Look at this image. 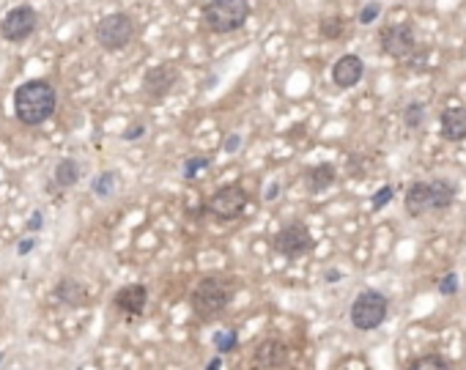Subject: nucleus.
Here are the masks:
<instances>
[{"instance_id": "1", "label": "nucleus", "mask_w": 466, "mask_h": 370, "mask_svg": "<svg viewBox=\"0 0 466 370\" xmlns=\"http://www.w3.org/2000/svg\"><path fill=\"white\" fill-rule=\"evenodd\" d=\"M58 107V93L47 80H28L14 91V113L25 127H39L52 118Z\"/></svg>"}, {"instance_id": "2", "label": "nucleus", "mask_w": 466, "mask_h": 370, "mask_svg": "<svg viewBox=\"0 0 466 370\" xmlns=\"http://www.w3.org/2000/svg\"><path fill=\"white\" fill-rule=\"evenodd\" d=\"M456 200V186L447 179H433V182H415L406 189V211L409 217H425L433 211L450 209Z\"/></svg>"}, {"instance_id": "3", "label": "nucleus", "mask_w": 466, "mask_h": 370, "mask_svg": "<svg viewBox=\"0 0 466 370\" xmlns=\"http://www.w3.org/2000/svg\"><path fill=\"white\" fill-rule=\"evenodd\" d=\"M231 299H233V288L228 280L203 278L195 285V291L189 296V305H192L195 316H200L203 321H211V319H217V316L225 313V307L231 305Z\"/></svg>"}, {"instance_id": "4", "label": "nucleus", "mask_w": 466, "mask_h": 370, "mask_svg": "<svg viewBox=\"0 0 466 370\" xmlns=\"http://www.w3.org/2000/svg\"><path fill=\"white\" fill-rule=\"evenodd\" d=\"M250 17V0H209L203 6V22L211 33H236Z\"/></svg>"}, {"instance_id": "5", "label": "nucleus", "mask_w": 466, "mask_h": 370, "mask_svg": "<svg viewBox=\"0 0 466 370\" xmlns=\"http://www.w3.org/2000/svg\"><path fill=\"white\" fill-rule=\"evenodd\" d=\"M387 313H389V299L381 291L368 288L354 299V305L348 310V321L360 332H373L387 321Z\"/></svg>"}, {"instance_id": "6", "label": "nucleus", "mask_w": 466, "mask_h": 370, "mask_svg": "<svg viewBox=\"0 0 466 370\" xmlns=\"http://www.w3.org/2000/svg\"><path fill=\"white\" fill-rule=\"evenodd\" d=\"M272 247H275V252H280L282 258L296 261V258L307 255V252L316 247V241H313V233H310V228H307L305 223H288V225H282V228L275 233Z\"/></svg>"}, {"instance_id": "7", "label": "nucleus", "mask_w": 466, "mask_h": 370, "mask_svg": "<svg viewBox=\"0 0 466 370\" xmlns=\"http://www.w3.org/2000/svg\"><path fill=\"white\" fill-rule=\"evenodd\" d=\"M132 39H135V22H132V17L124 14V11L107 14V17L96 25V42L104 47V49H110V52L124 49Z\"/></svg>"}, {"instance_id": "8", "label": "nucleus", "mask_w": 466, "mask_h": 370, "mask_svg": "<svg viewBox=\"0 0 466 370\" xmlns=\"http://www.w3.org/2000/svg\"><path fill=\"white\" fill-rule=\"evenodd\" d=\"M247 203H250V195H247V189H244V186L225 184V186H220V189L209 198L206 209H209V214H214L217 220L231 223V220H239V217L244 214Z\"/></svg>"}, {"instance_id": "9", "label": "nucleus", "mask_w": 466, "mask_h": 370, "mask_svg": "<svg viewBox=\"0 0 466 370\" xmlns=\"http://www.w3.org/2000/svg\"><path fill=\"white\" fill-rule=\"evenodd\" d=\"M36 25H39V14L33 6H14L11 11H6L0 22V33L6 42H25L36 33Z\"/></svg>"}, {"instance_id": "10", "label": "nucleus", "mask_w": 466, "mask_h": 370, "mask_svg": "<svg viewBox=\"0 0 466 370\" xmlns=\"http://www.w3.org/2000/svg\"><path fill=\"white\" fill-rule=\"evenodd\" d=\"M381 49L395 61L412 58L417 49V36H415L412 22H398V25L381 28Z\"/></svg>"}, {"instance_id": "11", "label": "nucleus", "mask_w": 466, "mask_h": 370, "mask_svg": "<svg viewBox=\"0 0 466 370\" xmlns=\"http://www.w3.org/2000/svg\"><path fill=\"white\" fill-rule=\"evenodd\" d=\"M362 77H365V63H362V58L354 55V52L340 55L337 63L332 66V83H335L337 88H354V86H360Z\"/></svg>"}, {"instance_id": "12", "label": "nucleus", "mask_w": 466, "mask_h": 370, "mask_svg": "<svg viewBox=\"0 0 466 370\" xmlns=\"http://www.w3.org/2000/svg\"><path fill=\"white\" fill-rule=\"evenodd\" d=\"M179 83V69L173 63H159L154 69H148L143 86H145V93L154 96V99H162L173 91V86Z\"/></svg>"}, {"instance_id": "13", "label": "nucleus", "mask_w": 466, "mask_h": 370, "mask_svg": "<svg viewBox=\"0 0 466 370\" xmlns=\"http://www.w3.org/2000/svg\"><path fill=\"white\" fill-rule=\"evenodd\" d=\"M288 362V346L282 340H261L252 351V368H282Z\"/></svg>"}, {"instance_id": "14", "label": "nucleus", "mask_w": 466, "mask_h": 370, "mask_svg": "<svg viewBox=\"0 0 466 370\" xmlns=\"http://www.w3.org/2000/svg\"><path fill=\"white\" fill-rule=\"evenodd\" d=\"M113 305H115L121 313H127V316H140V313L145 310V305H148V291H145V285H140V282L124 285V288L113 296Z\"/></svg>"}, {"instance_id": "15", "label": "nucleus", "mask_w": 466, "mask_h": 370, "mask_svg": "<svg viewBox=\"0 0 466 370\" xmlns=\"http://www.w3.org/2000/svg\"><path fill=\"white\" fill-rule=\"evenodd\" d=\"M439 124H442V138L444 140H450V143L466 140V107L464 104L444 107Z\"/></svg>"}, {"instance_id": "16", "label": "nucleus", "mask_w": 466, "mask_h": 370, "mask_svg": "<svg viewBox=\"0 0 466 370\" xmlns=\"http://www.w3.org/2000/svg\"><path fill=\"white\" fill-rule=\"evenodd\" d=\"M335 179H337V170H335V165H329V162H321V165L305 170V184H307V189H310L313 195L329 189V186L335 184Z\"/></svg>"}, {"instance_id": "17", "label": "nucleus", "mask_w": 466, "mask_h": 370, "mask_svg": "<svg viewBox=\"0 0 466 370\" xmlns=\"http://www.w3.org/2000/svg\"><path fill=\"white\" fill-rule=\"evenodd\" d=\"M55 296H58V302H63V305H69V307H83V305H88V291H86L83 282H77V280H61L58 288H55Z\"/></svg>"}, {"instance_id": "18", "label": "nucleus", "mask_w": 466, "mask_h": 370, "mask_svg": "<svg viewBox=\"0 0 466 370\" xmlns=\"http://www.w3.org/2000/svg\"><path fill=\"white\" fill-rule=\"evenodd\" d=\"M80 165L74 162V159H61L58 165H55V184L61 186V189H69V186H74L80 182Z\"/></svg>"}, {"instance_id": "19", "label": "nucleus", "mask_w": 466, "mask_h": 370, "mask_svg": "<svg viewBox=\"0 0 466 370\" xmlns=\"http://www.w3.org/2000/svg\"><path fill=\"white\" fill-rule=\"evenodd\" d=\"M211 343H214L217 354H231L239 348V332L236 329H220V332H214Z\"/></svg>"}, {"instance_id": "20", "label": "nucleus", "mask_w": 466, "mask_h": 370, "mask_svg": "<svg viewBox=\"0 0 466 370\" xmlns=\"http://www.w3.org/2000/svg\"><path fill=\"white\" fill-rule=\"evenodd\" d=\"M409 370H450V362L442 354H422L409 365Z\"/></svg>"}, {"instance_id": "21", "label": "nucleus", "mask_w": 466, "mask_h": 370, "mask_svg": "<svg viewBox=\"0 0 466 370\" xmlns=\"http://www.w3.org/2000/svg\"><path fill=\"white\" fill-rule=\"evenodd\" d=\"M343 31H346V19H343V17H337V14H335V17H324V19H321V25H319V33H321L324 39H332V42H335V39H340V36H343Z\"/></svg>"}, {"instance_id": "22", "label": "nucleus", "mask_w": 466, "mask_h": 370, "mask_svg": "<svg viewBox=\"0 0 466 370\" xmlns=\"http://www.w3.org/2000/svg\"><path fill=\"white\" fill-rule=\"evenodd\" d=\"M211 168V156H189L184 162V179L186 182H192V179H198L203 170H209Z\"/></svg>"}, {"instance_id": "23", "label": "nucleus", "mask_w": 466, "mask_h": 370, "mask_svg": "<svg viewBox=\"0 0 466 370\" xmlns=\"http://www.w3.org/2000/svg\"><path fill=\"white\" fill-rule=\"evenodd\" d=\"M115 173L113 170H104L102 176H96L93 179V184H91V189H93V195H99V198H110L113 195V189H115Z\"/></svg>"}, {"instance_id": "24", "label": "nucleus", "mask_w": 466, "mask_h": 370, "mask_svg": "<svg viewBox=\"0 0 466 370\" xmlns=\"http://www.w3.org/2000/svg\"><path fill=\"white\" fill-rule=\"evenodd\" d=\"M422 118H425V104L422 102H409L403 107V124L409 129H417L419 124H422Z\"/></svg>"}, {"instance_id": "25", "label": "nucleus", "mask_w": 466, "mask_h": 370, "mask_svg": "<svg viewBox=\"0 0 466 370\" xmlns=\"http://www.w3.org/2000/svg\"><path fill=\"white\" fill-rule=\"evenodd\" d=\"M439 293L442 296H456L458 293V275L456 272H450V275L439 280Z\"/></svg>"}, {"instance_id": "26", "label": "nucleus", "mask_w": 466, "mask_h": 370, "mask_svg": "<svg viewBox=\"0 0 466 370\" xmlns=\"http://www.w3.org/2000/svg\"><path fill=\"white\" fill-rule=\"evenodd\" d=\"M378 14H381V6H378L376 0H371V3H365V8L360 11V25H373Z\"/></svg>"}, {"instance_id": "27", "label": "nucleus", "mask_w": 466, "mask_h": 370, "mask_svg": "<svg viewBox=\"0 0 466 370\" xmlns=\"http://www.w3.org/2000/svg\"><path fill=\"white\" fill-rule=\"evenodd\" d=\"M392 192H395V189H392V186L389 184H384L381 186V189H378V192H376V195H373V211H378V209H384V206H387V203H389V200H392Z\"/></svg>"}, {"instance_id": "28", "label": "nucleus", "mask_w": 466, "mask_h": 370, "mask_svg": "<svg viewBox=\"0 0 466 370\" xmlns=\"http://www.w3.org/2000/svg\"><path fill=\"white\" fill-rule=\"evenodd\" d=\"M42 225H45V214H42V211L31 214V220H28V231H42Z\"/></svg>"}, {"instance_id": "29", "label": "nucleus", "mask_w": 466, "mask_h": 370, "mask_svg": "<svg viewBox=\"0 0 466 370\" xmlns=\"http://www.w3.org/2000/svg\"><path fill=\"white\" fill-rule=\"evenodd\" d=\"M239 145H241V138H239V135H228L225 143H223V151L233 154V151H239Z\"/></svg>"}, {"instance_id": "30", "label": "nucleus", "mask_w": 466, "mask_h": 370, "mask_svg": "<svg viewBox=\"0 0 466 370\" xmlns=\"http://www.w3.org/2000/svg\"><path fill=\"white\" fill-rule=\"evenodd\" d=\"M33 247H36V239H25V241L17 244V252H19V255H28Z\"/></svg>"}, {"instance_id": "31", "label": "nucleus", "mask_w": 466, "mask_h": 370, "mask_svg": "<svg viewBox=\"0 0 466 370\" xmlns=\"http://www.w3.org/2000/svg\"><path fill=\"white\" fill-rule=\"evenodd\" d=\"M143 132H145V127H143V124H135V127H129V132H124V140H138Z\"/></svg>"}, {"instance_id": "32", "label": "nucleus", "mask_w": 466, "mask_h": 370, "mask_svg": "<svg viewBox=\"0 0 466 370\" xmlns=\"http://www.w3.org/2000/svg\"><path fill=\"white\" fill-rule=\"evenodd\" d=\"M278 192H280V184H278V182H272V184H269V189H266V195H264V198H266V200H275V198H278Z\"/></svg>"}, {"instance_id": "33", "label": "nucleus", "mask_w": 466, "mask_h": 370, "mask_svg": "<svg viewBox=\"0 0 466 370\" xmlns=\"http://www.w3.org/2000/svg\"><path fill=\"white\" fill-rule=\"evenodd\" d=\"M220 365H223V362H220V357H217V360H211V362H209V368L206 370H220Z\"/></svg>"}, {"instance_id": "34", "label": "nucleus", "mask_w": 466, "mask_h": 370, "mask_svg": "<svg viewBox=\"0 0 466 370\" xmlns=\"http://www.w3.org/2000/svg\"><path fill=\"white\" fill-rule=\"evenodd\" d=\"M326 280L332 282V280H340V272H326Z\"/></svg>"}, {"instance_id": "35", "label": "nucleus", "mask_w": 466, "mask_h": 370, "mask_svg": "<svg viewBox=\"0 0 466 370\" xmlns=\"http://www.w3.org/2000/svg\"><path fill=\"white\" fill-rule=\"evenodd\" d=\"M0 362H3V351H0Z\"/></svg>"}]
</instances>
